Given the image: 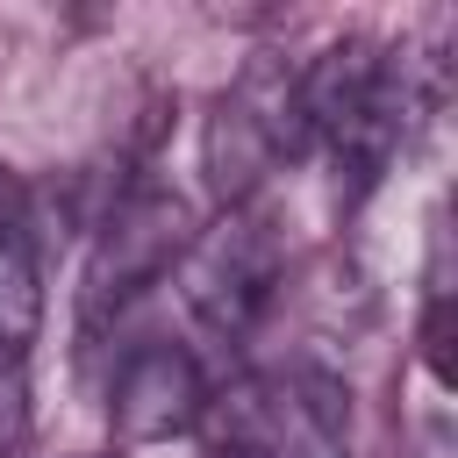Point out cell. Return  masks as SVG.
I'll list each match as a JSON object with an SVG mask.
<instances>
[{"label": "cell", "instance_id": "cell-3", "mask_svg": "<svg viewBox=\"0 0 458 458\" xmlns=\"http://www.w3.org/2000/svg\"><path fill=\"white\" fill-rule=\"evenodd\" d=\"M279 272H286V258H279V236H272V222H265L258 200L222 208V222L200 229L186 243V258H179L186 308H193V322L215 344H243L250 336V322L279 293Z\"/></svg>", "mask_w": 458, "mask_h": 458}, {"label": "cell", "instance_id": "cell-6", "mask_svg": "<svg viewBox=\"0 0 458 458\" xmlns=\"http://www.w3.org/2000/svg\"><path fill=\"white\" fill-rule=\"evenodd\" d=\"M29 444V379H21V351H0V458H14Z\"/></svg>", "mask_w": 458, "mask_h": 458}, {"label": "cell", "instance_id": "cell-5", "mask_svg": "<svg viewBox=\"0 0 458 458\" xmlns=\"http://www.w3.org/2000/svg\"><path fill=\"white\" fill-rule=\"evenodd\" d=\"M379 43L372 36H344V43H329L322 57H308L301 64V129H308V143H336L344 129H351V114L372 100V86H379Z\"/></svg>", "mask_w": 458, "mask_h": 458}, {"label": "cell", "instance_id": "cell-4", "mask_svg": "<svg viewBox=\"0 0 458 458\" xmlns=\"http://www.w3.org/2000/svg\"><path fill=\"white\" fill-rule=\"evenodd\" d=\"M107 415H114V437L129 444H172L186 437L200 415H208V372L186 344L157 336L143 351L122 358L114 386H107Z\"/></svg>", "mask_w": 458, "mask_h": 458}, {"label": "cell", "instance_id": "cell-2", "mask_svg": "<svg viewBox=\"0 0 458 458\" xmlns=\"http://www.w3.org/2000/svg\"><path fill=\"white\" fill-rule=\"evenodd\" d=\"M308 150V129H301V72L258 57L208 114V136H200V165H208V186L222 208H243L258 200V186L293 157Z\"/></svg>", "mask_w": 458, "mask_h": 458}, {"label": "cell", "instance_id": "cell-1", "mask_svg": "<svg viewBox=\"0 0 458 458\" xmlns=\"http://www.w3.org/2000/svg\"><path fill=\"white\" fill-rule=\"evenodd\" d=\"M193 243V222H186V200L172 186H129L107 222L93 229V258H86V279H79V336L93 344L107 322H122Z\"/></svg>", "mask_w": 458, "mask_h": 458}]
</instances>
